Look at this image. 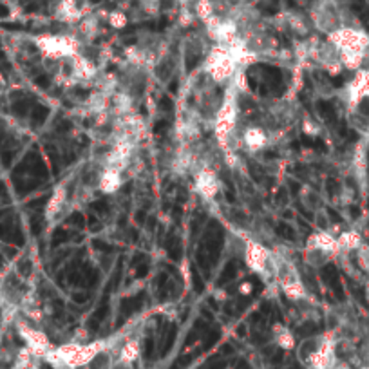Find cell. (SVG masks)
<instances>
[{"instance_id":"52a82bcc","label":"cell","mask_w":369,"mask_h":369,"mask_svg":"<svg viewBox=\"0 0 369 369\" xmlns=\"http://www.w3.org/2000/svg\"><path fill=\"white\" fill-rule=\"evenodd\" d=\"M308 245L315 246V248H319V250L333 255V257L342 252L341 246H339V241H336V238L335 235L329 234V232H315L312 238L308 239Z\"/></svg>"},{"instance_id":"4fadbf2b","label":"cell","mask_w":369,"mask_h":369,"mask_svg":"<svg viewBox=\"0 0 369 369\" xmlns=\"http://www.w3.org/2000/svg\"><path fill=\"white\" fill-rule=\"evenodd\" d=\"M275 333V342L281 346L283 349H293L295 348V336H293V333L290 332V329L283 328L281 324L275 326L274 329Z\"/></svg>"},{"instance_id":"ba28073f","label":"cell","mask_w":369,"mask_h":369,"mask_svg":"<svg viewBox=\"0 0 369 369\" xmlns=\"http://www.w3.org/2000/svg\"><path fill=\"white\" fill-rule=\"evenodd\" d=\"M67 201V189L66 184H58L54 189L53 196L49 197L47 201V206H45V218L47 221H53V219L58 218V213H62V209L66 206Z\"/></svg>"},{"instance_id":"5b68a950","label":"cell","mask_w":369,"mask_h":369,"mask_svg":"<svg viewBox=\"0 0 369 369\" xmlns=\"http://www.w3.org/2000/svg\"><path fill=\"white\" fill-rule=\"evenodd\" d=\"M270 144V136L266 134L263 127H257V125H250L242 131L241 136V145H245L250 152H259L263 151L266 145Z\"/></svg>"},{"instance_id":"6da1fadb","label":"cell","mask_w":369,"mask_h":369,"mask_svg":"<svg viewBox=\"0 0 369 369\" xmlns=\"http://www.w3.org/2000/svg\"><path fill=\"white\" fill-rule=\"evenodd\" d=\"M329 42L341 51H358L365 53L369 47V37L364 31L351 28H339L336 31L329 33Z\"/></svg>"},{"instance_id":"3957f363","label":"cell","mask_w":369,"mask_h":369,"mask_svg":"<svg viewBox=\"0 0 369 369\" xmlns=\"http://www.w3.org/2000/svg\"><path fill=\"white\" fill-rule=\"evenodd\" d=\"M219 189H221V183L218 180V174L213 172L212 168L205 167L196 170V190L203 199H206V201L213 199L219 194Z\"/></svg>"},{"instance_id":"ac0fdd59","label":"cell","mask_w":369,"mask_h":369,"mask_svg":"<svg viewBox=\"0 0 369 369\" xmlns=\"http://www.w3.org/2000/svg\"><path fill=\"white\" fill-rule=\"evenodd\" d=\"M111 22H112V25H115V28H123V24H125V20H123L122 15H115V20L111 18Z\"/></svg>"},{"instance_id":"9c48e42d","label":"cell","mask_w":369,"mask_h":369,"mask_svg":"<svg viewBox=\"0 0 369 369\" xmlns=\"http://www.w3.org/2000/svg\"><path fill=\"white\" fill-rule=\"evenodd\" d=\"M303 259H304V263H306L308 266L322 268V266H326L329 261H332L333 255L319 250V248H315V246L306 245V248H304V252H303Z\"/></svg>"},{"instance_id":"30bf717a","label":"cell","mask_w":369,"mask_h":369,"mask_svg":"<svg viewBox=\"0 0 369 369\" xmlns=\"http://www.w3.org/2000/svg\"><path fill=\"white\" fill-rule=\"evenodd\" d=\"M336 241H339V246H341L342 252H355L364 245L358 230H346L344 234H341L336 238Z\"/></svg>"},{"instance_id":"8fae6325","label":"cell","mask_w":369,"mask_h":369,"mask_svg":"<svg viewBox=\"0 0 369 369\" xmlns=\"http://www.w3.org/2000/svg\"><path fill=\"white\" fill-rule=\"evenodd\" d=\"M283 291H284V295H286L290 300H293V303L304 300V297H306L304 284L300 283L297 277H291V279L283 281Z\"/></svg>"},{"instance_id":"8992f818","label":"cell","mask_w":369,"mask_h":369,"mask_svg":"<svg viewBox=\"0 0 369 369\" xmlns=\"http://www.w3.org/2000/svg\"><path fill=\"white\" fill-rule=\"evenodd\" d=\"M123 184V170L112 167H103L98 176V187L103 194H115L122 189Z\"/></svg>"},{"instance_id":"2e32d148","label":"cell","mask_w":369,"mask_h":369,"mask_svg":"<svg viewBox=\"0 0 369 369\" xmlns=\"http://www.w3.org/2000/svg\"><path fill=\"white\" fill-rule=\"evenodd\" d=\"M303 131L306 132V134L313 136V134H317V132H319V125H317L315 122H312V119L306 118L303 123Z\"/></svg>"},{"instance_id":"7a4b0ae2","label":"cell","mask_w":369,"mask_h":369,"mask_svg":"<svg viewBox=\"0 0 369 369\" xmlns=\"http://www.w3.org/2000/svg\"><path fill=\"white\" fill-rule=\"evenodd\" d=\"M242 255H245L246 266L250 268V270L257 271V274L263 275L264 271L268 270V266H270L271 252L268 250L263 242L252 241V239L245 241V250H242Z\"/></svg>"},{"instance_id":"5bb4252c","label":"cell","mask_w":369,"mask_h":369,"mask_svg":"<svg viewBox=\"0 0 369 369\" xmlns=\"http://www.w3.org/2000/svg\"><path fill=\"white\" fill-rule=\"evenodd\" d=\"M138 353H140V346H138V342H127L122 349V362L129 364V362L136 361Z\"/></svg>"},{"instance_id":"e0dca14e","label":"cell","mask_w":369,"mask_h":369,"mask_svg":"<svg viewBox=\"0 0 369 369\" xmlns=\"http://www.w3.org/2000/svg\"><path fill=\"white\" fill-rule=\"evenodd\" d=\"M252 290H254V288H252L250 283H242L241 286H239V291H241L242 295H250Z\"/></svg>"},{"instance_id":"7c38bea8","label":"cell","mask_w":369,"mask_h":369,"mask_svg":"<svg viewBox=\"0 0 369 369\" xmlns=\"http://www.w3.org/2000/svg\"><path fill=\"white\" fill-rule=\"evenodd\" d=\"M320 339L319 336H310V339H306V341L300 342L299 346V358H303V361H312L313 355H315L317 351H319L320 348Z\"/></svg>"},{"instance_id":"277c9868","label":"cell","mask_w":369,"mask_h":369,"mask_svg":"<svg viewBox=\"0 0 369 369\" xmlns=\"http://www.w3.org/2000/svg\"><path fill=\"white\" fill-rule=\"evenodd\" d=\"M18 332H20L22 339L28 344L29 351L37 353V355H45V353L49 351V341H47V336L40 329H33L25 324H18Z\"/></svg>"},{"instance_id":"9a60e30c","label":"cell","mask_w":369,"mask_h":369,"mask_svg":"<svg viewBox=\"0 0 369 369\" xmlns=\"http://www.w3.org/2000/svg\"><path fill=\"white\" fill-rule=\"evenodd\" d=\"M315 228L317 232H329V219L324 212H315Z\"/></svg>"}]
</instances>
